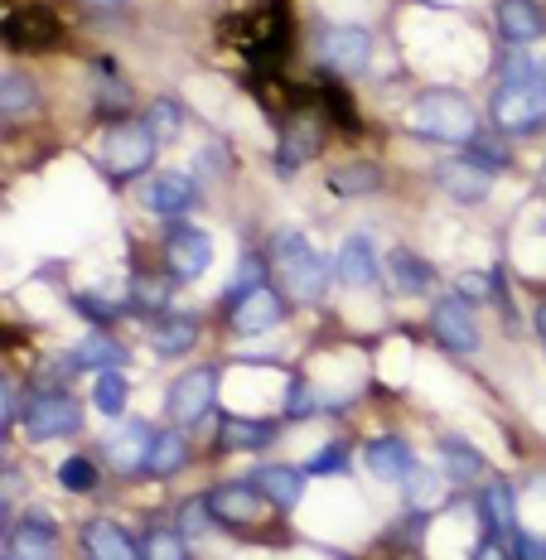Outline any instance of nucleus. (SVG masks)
Listing matches in <instances>:
<instances>
[{
	"label": "nucleus",
	"instance_id": "f257e3e1",
	"mask_svg": "<svg viewBox=\"0 0 546 560\" xmlns=\"http://www.w3.org/2000/svg\"><path fill=\"white\" fill-rule=\"evenodd\" d=\"M276 266H281V280L295 300H320L324 285H329V266L320 261V252L300 232H281L276 237Z\"/></svg>",
	"mask_w": 546,
	"mask_h": 560
},
{
	"label": "nucleus",
	"instance_id": "f03ea898",
	"mask_svg": "<svg viewBox=\"0 0 546 560\" xmlns=\"http://www.w3.org/2000/svg\"><path fill=\"white\" fill-rule=\"evenodd\" d=\"M416 126H421V136L460 140V145H469V140L479 136V116H474V107L460 92H426V97L416 102Z\"/></svg>",
	"mask_w": 546,
	"mask_h": 560
},
{
	"label": "nucleus",
	"instance_id": "7ed1b4c3",
	"mask_svg": "<svg viewBox=\"0 0 546 560\" xmlns=\"http://www.w3.org/2000/svg\"><path fill=\"white\" fill-rule=\"evenodd\" d=\"M493 126L508 136H522V131H537L546 121V88L542 78H532V83H498L493 92Z\"/></svg>",
	"mask_w": 546,
	"mask_h": 560
},
{
	"label": "nucleus",
	"instance_id": "20e7f679",
	"mask_svg": "<svg viewBox=\"0 0 546 560\" xmlns=\"http://www.w3.org/2000/svg\"><path fill=\"white\" fill-rule=\"evenodd\" d=\"M102 160L112 174H141L155 160V131L146 121H121L102 140Z\"/></svg>",
	"mask_w": 546,
	"mask_h": 560
},
{
	"label": "nucleus",
	"instance_id": "39448f33",
	"mask_svg": "<svg viewBox=\"0 0 546 560\" xmlns=\"http://www.w3.org/2000/svg\"><path fill=\"white\" fill-rule=\"evenodd\" d=\"M213 396H218V372L213 368H189L165 396V411L174 425H194L213 411Z\"/></svg>",
	"mask_w": 546,
	"mask_h": 560
},
{
	"label": "nucleus",
	"instance_id": "423d86ee",
	"mask_svg": "<svg viewBox=\"0 0 546 560\" xmlns=\"http://www.w3.org/2000/svg\"><path fill=\"white\" fill-rule=\"evenodd\" d=\"M368 58H373V34H368V30H358V25H334V30H324V39H320V63L329 68V73L353 78V73H363V68H368Z\"/></svg>",
	"mask_w": 546,
	"mask_h": 560
},
{
	"label": "nucleus",
	"instance_id": "0eeeda50",
	"mask_svg": "<svg viewBox=\"0 0 546 560\" xmlns=\"http://www.w3.org/2000/svg\"><path fill=\"white\" fill-rule=\"evenodd\" d=\"M78 420H83V411H78V401L68 392H39V396H30V406H25V425L34 440L73 435Z\"/></svg>",
	"mask_w": 546,
	"mask_h": 560
},
{
	"label": "nucleus",
	"instance_id": "6e6552de",
	"mask_svg": "<svg viewBox=\"0 0 546 560\" xmlns=\"http://www.w3.org/2000/svg\"><path fill=\"white\" fill-rule=\"evenodd\" d=\"M58 39V20L49 5H20L5 15V44L20 54H39Z\"/></svg>",
	"mask_w": 546,
	"mask_h": 560
},
{
	"label": "nucleus",
	"instance_id": "1a4fd4ad",
	"mask_svg": "<svg viewBox=\"0 0 546 560\" xmlns=\"http://www.w3.org/2000/svg\"><path fill=\"white\" fill-rule=\"evenodd\" d=\"M320 145H324V131H320L315 116H295V121L281 131V145H276V174L290 179L300 165H310V160L320 155Z\"/></svg>",
	"mask_w": 546,
	"mask_h": 560
},
{
	"label": "nucleus",
	"instance_id": "9d476101",
	"mask_svg": "<svg viewBox=\"0 0 546 560\" xmlns=\"http://www.w3.org/2000/svg\"><path fill=\"white\" fill-rule=\"evenodd\" d=\"M208 261H213V242H208V232H199V228H174L170 232L165 266L179 280H199L208 271Z\"/></svg>",
	"mask_w": 546,
	"mask_h": 560
},
{
	"label": "nucleus",
	"instance_id": "9b49d317",
	"mask_svg": "<svg viewBox=\"0 0 546 560\" xmlns=\"http://www.w3.org/2000/svg\"><path fill=\"white\" fill-rule=\"evenodd\" d=\"M431 334L440 348H450V353H474L479 348V324H474V314L464 310V300H440L435 314H431Z\"/></svg>",
	"mask_w": 546,
	"mask_h": 560
},
{
	"label": "nucleus",
	"instance_id": "f8f14e48",
	"mask_svg": "<svg viewBox=\"0 0 546 560\" xmlns=\"http://www.w3.org/2000/svg\"><path fill=\"white\" fill-rule=\"evenodd\" d=\"M276 324H281V295H276L271 285L247 290V295L232 305V329H237L242 338L266 334V329H276Z\"/></svg>",
	"mask_w": 546,
	"mask_h": 560
},
{
	"label": "nucleus",
	"instance_id": "ddd939ff",
	"mask_svg": "<svg viewBox=\"0 0 546 560\" xmlns=\"http://www.w3.org/2000/svg\"><path fill=\"white\" fill-rule=\"evenodd\" d=\"M141 203L160 218H179L199 203V189H194V179H184V174H155L141 189Z\"/></svg>",
	"mask_w": 546,
	"mask_h": 560
},
{
	"label": "nucleus",
	"instance_id": "4468645a",
	"mask_svg": "<svg viewBox=\"0 0 546 560\" xmlns=\"http://www.w3.org/2000/svg\"><path fill=\"white\" fill-rule=\"evenodd\" d=\"M498 34H503L508 44H532L546 34V15L537 0H498Z\"/></svg>",
	"mask_w": 546,
	"mask_h": 560
},
{
	"label": "nucleus",
	"instance_id": "2eb2a0df",
	"mask_svg": "<svg viewBox=\"0 0 546 560\" xmlns=\"http://www.w3.org/2000/svg\"><path fill=\"white\" fill-rule=\"evenodd\" d=\"M252 488H257L266 503L290 512L305 498V469H295V464H266V469H257V478H252Z\"/></svg>",
	"mask_w": 546,
	"mask_h": 560
},
{
	"label": "nucleus",
	"instance_id": "dca6fc26",
	"mask_svg": "<svg viewBox=\"0 0 546 560\" xmlns=\"http://www.w3.org/2000/svg\"><path fill=\"white\" fill-rule=\"evenodd\" d=\"M368 469H373L382 483H406V478L416 474V454H411V445H406V440L382 435V440H373V445H368Z\"/></svg>",
	"mask_w": 546,
	"mask_h": 560
},
{
	"label": "nucleus",
	"instance_id": "f3484780",
	"mask_svg": "<svg viewBox=\"0 0 546 560\" xmlns=\"http://www.w3.org/2000/svg\"><path fill=\"white\" fill-rule=\"evenodd\" d=\"M334 276L353 290H373L377 285V256L368 237H348L339 247V261H334Z\"/></svg>",
	"mask_w": 546,
	"mask_h": 560
},
{
	"label": "nucleus",
	"instance_id": "a211bd4d",
	"mask_svg": "<svg viewBox=\"0 0 546 560\" xmlns=\"http://www.w3.org/2000/svg\"><path fill=\"white\" fill-rule=\"evenodd\" d=\"M208 508H213L218 522H232V527H247V522L262 517V493L257 488H242V483H223L208 493Z\"/></svg>",
	"mask_w": 546,
	"mask_h": 560
},
{
	"label": "nucleus",
	"instance_id": "6ab92c4d",
	"mask_svg": "<svg viewBox=\"0 0 546 560\" xmlns=\"http://www.w3.org/2000/svg\"><path fill=\"white\" fill-rule=\"evenodd\" d=\"M489 179L493 174H484L479 165H469V160H445L435 174V184L455 198V203H479V198L489 194Z\"/></svg>",
	"mask_w": 546,
	"mask_h": 560
},
{
	"label": "nucleus",
	"instance_id": "aec40b11",
	"mask_svg": "<svg viewBox=\"0 0 546 560\" xmlns=\"http://www.w3.org/2000/svg\"><path fill=\"white\" fill-rule=\"evenodd\" d=\"M5 560H54V522L49 517H25L10 536V551Z\"/></svg>",
	"mask_w": 546,
	"mask_h": 560
},
{
	"label": "nucleus",
	"instance_id": "412c9836",
	"mask_svg": "<svg viewBox=\"0 0 546 560\" xmlns=\"http://www.w3.org/2000/svg\"><path fill=\"white\" fill-rule=\"evenodd\" d=\"M83 551H88V560H146L116 522H92L83 532Z\"/></svg>",
	"mask_w": 546,
	"mask_h": 560
},
{
	"label": "nucleus",
	"instance_id": "4be33fe9",
	"mask_svg": "<svg viewBox=\"0 0 546 560\" xmlns=\"http://www.w3.org/2000/svg\"><path fill=\"white\" fill-rule=\"evenodd\" d=\"M387 276H392V290H397V295H426L431 280H435L431 261L416 256V252H406V247H397L387 256Z\"/></svg>",
	"mask_w": 546,
	"mask_h": 560
},
{
	"label": "nucleus",
	"instance_id": "5701e85b",
	"mask_svg": "<svg viewBox=\"0 0 546 560\" xmlns=\"http://www.w3.org/2000/svg\"><path fill=\"white\" fill-rule=\"evenodd\" d=\"M194 338H199L194 314H165V319L150 329V348H155L160 358H174V353H189Z\"/></svg>",
	"mask_w": 546,
	"mask_h": 560
},
{
	"label": "nucleus",
	"instance_id": "b1692460",
	"mask_svg": "<svg viewBox=\"0 0 546 560\" xmlns=\"http://www.w3.org/2000/svg\"><path fill=\"white\" fill-rule=\"evenodd\" d=\"M150 430L141 425V420H131L126 430H116V435L107 440V454L116 469H146V454H150Z\"/></svg>",
	"mask_w": 546,
	"mask_h": 560
},
{
	"label": "nucleus",
	"instance_id": "393cba45",
	"mask_svg": "<svg viewBox=\"0 0 546 560\" xmlns=\"http://www.w3.org/2000/svg\"><path fill=\"white\" fill-rule=\"evenodd\" d=\"M276 440V420H223V450H266Z\"/></svg>",
	"mask_w": 546,
	"mask_h": 560
},
{
	"label": "nucleus",
	"instance_id": "a878e982",
	"mask_svg": "<svg viewBox=\"0 0 546 560\" xmlns=\"http://www.w3.org/2000/svg\"><path fill=\"white\" fill-rule=\"evenodd\" d=\"M382 184V174L377 165H368V160H348V165H339L329 174V189L339 194V198H358V194H373Z\"/></svg>",
	"mask_w": 546,
	"mask_h": 560
},
{
	"label": "nucleus",
	"instance_id": "bb28decb",
	"mask_svg": "<svg viewBox=\"0 0 546 560\" xmlns=\"http://www.w3.org/2000/svg\"><path fill=\"white\" fill-rule=\"evenodd\" d=\"M184 435H174V430H160L155 440H150V454H146V474L165 478V474H179L184 469Z\"/></svg>",
	"mask_w": 546,
	"mask_h": 560
},
{
	"label": "nucleus",
	"instance_id": "cd10ccee",
	"mask_svg": "<svg viewBox=\"0 0 546 560\" xmlns=\"http://www.w3.org/2000/svg\"><path fill=\"white\" fill-rule=\"evenodd\" d=\"M440 459H445V474L460 478V483H469V478L484 474V454L474 450V445H464L460 435H445V440H440Z\"/></svg>",
	"mask_w": 546,
	"mask_h": 560
},
{
	"label": "nucleus",
	"instance_id": "c85d7f7f",
	"mask_svg": "<svg viewBox=\"0 0 546 560\" xmlns=\"http://www.w3.org/2000/svg\"><path fill=\"white\" fill-rule=\"evenodd\" d=\"M73 358H78L83 368H102V372H112L126 353H121V343H116V338H107V334H88L83 343L73 348Z\"/></svg>",
	"mask_w": 546,
	"mask_h": 560
},
{
	"label": "nucleus",
	"instance_id": "c756f323",
	"mask_svg": "<svg viewBox=\"0 0 546 560\" xmlns=\"http://www.w3.org/2000/svg\"><path fill=\"white\" fill-rule=\"evenodd\" d=\"M464 160L469 165H479L484 174H498V170H508V150H503V140H493V136H474L469 145H464Z\"/></svg>",
	"mask_w": 546,
	"mask_h": 560
},
{
	"label": "nucleus",
	"instance_id": "7c9ffc66",
	"mask_svg": "<svg viewBox=\"0 0 546 560\" xmlns=\"http://www.w3.org/2000/svg\"><path fill=\"white\" fill-rule=\"evenodd\" d=\"M92 406H97L102 416H121L126 411V377L116 368L97 377V387H92Z\"/></svg>",
	"mask_w": 546,
	"mask_h": 560
},
{
	"label": "nucleus",
	"instance_id": "2f4dec72",
	"mask_svg": "<svg viewBox=\"0 0 546 560\" xmlns=\"http://www.w3.org/2000/svg\"><path fill=\"white\" fill-rule=\"evenodd\" d=\"M58 483H63L68 493H92V488H97V464H92L88 454H73V459L58 464Z\"/></svg>",
	"mask_w": 546,
	"mask_h": 560
},
{
	"label": "nucleus",
	"instance_id": "473e14b6",
	"mask_svg": "<svg viewBox=\"0 0 546 560\" xmlns=\"http://www.w3.org/2000/svg\"><path fill=\"white\" fill-rule=\"evenodd\" d=\"M179 121H184L179 102H170V97H155V102H150L146 126L155 131V140H174V136H179Z\"/></svg>",
	"mask_w": 546,
	"mask_h": 560
},
{
	"label": "nucleus",
	"instance_id": "72a5a7b5",
	"mask_svg": "<svg viewBox=\"0 0 546 560\" xmlns=\"http://www.w3.org/2000/svg\"><path fill=\"white\" fill-rule=\"evenodd\" d=\"M5 92H0V107H5V121L10 116H25L34 107V83L25 73H5V83H0Z\"/></svg>",
	"mask_w": 546,
	"mask_h": 560
},
{
	"label": "nucleus",
	"instance_id": "f704fd0d",
	"mask_svg": "<svg viewBox=\"0 0 546 560\" xmlns=\"http://www.w3.org/2000/svg\"><path fill=\"white\" fill-rule=\"evenodd\" d=\"M141 556H146V560H189L179 532H150L146 546H141Z\"/></svg>",
	"mask_w": 546,
	"mask_h": 560
},
{
	"label": "nucleus",
	"instance_id": "c9c22d12",
	"mask_svg": "<svg viewBox=\"0 0 546 560\" xmlns=\"http://www.w3.org/2000/svg\"><path fill=\"white\" fill-rule=\"evenodd\" d=\"M484 508H489V527L493 532H513V493H508L503 483H493L489 493H484Z\"/></svg>",
	"mask_w": 546,
	"mask_h": 560
},
{
	"label": "nucleus",
	"instance_id": "e433bc0d",
	"mask_svg": "<svg viewBox=\"0 0 546 560\" xmlns=\"http://www.w3.org/2000/svg\"><path fill=\"white\" fill-rule=\"evenodd\" d=\"M402 488H406V498H411L416 508H431L435 498H440V478H435V474H426V469H416Z\"/></svg>",
	"mask_w": 546,
	"mask_h": 560
},
{
	"label": "nucleus",
	"instance_id": "4c0bfd02",
	"mask_svg": "<svg viewBox=\"0 0 546 560\" xmlns=\"http://www.w3.org/2000/svg\"><path fill=\"white\" fill-rule=\"evenodd\" d=\"M348 469V450L344 445H324L310 454V464H305V474H344Z\"/></svg>",
	"mask_w": 546,
	"mask_h": 560
},
{
	"label": "nucleus",
	"instance_id": "58836bf2",
	"mask_svg": "<svg viewBox=\"0 0 546 560\" xmlns=\"http://www.w3.org/2000/svg\"><path fill=\"white\" fill-rule=\"evenodd\" d=\"M320 97L329 102V112H334V121L344 126V131H358V116H353V107H348V97L334 83H320Z\"/></svg>",
	"mask_w": 546,
	"mask_h": 560
},
{
	"label": "nucleus",
	"instance_id": "ea45409f",
	"mask_svg": "<svg viewBox=\"0 0 546 560\" xmlns=\"http://www.w3.org/2000/svg\"><path fill=\"white\" fill-rule=\"evenodd\" d=\"M208 522H213V508L204 503V498H194L189 508H184V517H179V527L189 532V536H199V532H208Z\"/></svg>",
	"mask_w": 546,
	"mask_h": 560
},
{
	"label": "nucleus",
	"instance_id": "a19ab883",
	"mask_svg": "<svg viewBox=\"0 0 546 560\" xmlns=\"http://www.w3.org/2000/svg\"><path fill=\"white\" fill-rule=\"evenodd\" d=\"M126 102H131V88H126V83H116V78H102L97 107H102V112H116V107H126Z\"/></svg>",
	"mask_w": 546,
	"mask_h": 560
},
{
	"label": "nucleus",
	"instance_id": "79ce46f5",
	"mask_svg": "<svg viewBox=\"0 0 546 560\" xmlns=\"http://www.w3.org/2000/svg\"><path fill=\"white\" fill-rule=\"evenodd\" d=\"M257 285H262V261L257 256H247V261L237 266V290H232V300H242L247 290H257Z\"/></svg>",
	"mask_w": 546,
	"mask_h": 560
},
{
	"label": "nucleus",
	"instance_id": "37998d69",
	"mask_svg": "<svg viewBox=\"0 0 546 560\" xmlns=\"http://www.w3.org/2000/svg\"><path fill=\"white\" fill-rule=\"evenodd\" d=\"M310 411H320V396H310V387H290V401H286V416H310Z\"/></svg>",
	"mask_w": 546,
	"mask_h": 560
},
{
	"label": "nucleus",
	"instance_id": "c03bdc74",
	"mask_svg": "<svg viewBox=\"0 0 546 560\" xmlns=\"http://www.w3.org/2000/svg\"><path fill=\"white\" fill-rule=\"evenodd\" d=\"M73 305H78V314H88V319H112L116 314V305H107V300H97V295H78Z\"/></svg>",
	"mask_w": 546,
	"mask_h": 560
},
{
	"label": "nucleus",
	"instance_id": "a18cd8bd",
	"mask_svg": "<svg viewBox=\"0 0 546 560\" xmlns=\"http://www.w3.org/2000/svg\"><path fill=\"white\" fill-rule=\"evenodd\" d=\"M136 300H141V305H160V300H165V290L155 285V280H136Z\"/></svg>",
	"mask_w": 546,
	"mask_h": 560
},
{
	"label": "nucleus",
	"instance_id": "49530a36",
	"mask_svg": "<svg viewBox=\"0 0 546 560\" xmlns=\"http://www.w3.org/2000/svg\"><path fill=\"white\" fill-rule=\"evenodd\" d=\"M460 295L484 300V295H489V276H464V280H460Z\"/></svg>",
	"mask_w": 546,
	"mask_h": 560
},
{
	"label": "nucleus",
	"instance_id": "de8ad7c7",
	"mask_svg": "<svg viewBox=\"0 0 546 560\" xmlns=\"http://www.w3.org/2000/svg\"><path fill=\"white\" fill-rule=\"evenodd\" d=\"M518 546H522V560H546V546L542 541H532V536H518Z\"/></svg>",
	"mask_w": 546,
	"mask_h": 560
},
{
	"label": "nucleus",
	"instance_id": "09e8293b",
	"mask_svg": "<svg viewBox=\"0 0 546 560\" xmlns=\"http://www.w3.org/2000/svg\"><path fill=\"white\" fill-rule=\"evenodd\" d=\"M474 560H508V551H503V546H493V541H484V546H479V556H474Z\"/></svg>",
	"mask_w": 546,
	"mask_h": 560
},
{
	"label": "nucleus",
	"instance_id": "8fccbe9b",
	"mask_svg": "<svg viewBox=\"0 0 546 560\" xmlns=\"http://www.w3.org/2000/svg\"><path fill=\"white\" fill-rule=\"evenodd\" d=\"M92 5H102V10H116V5H126V0H92Z\"/></svg>",
	"mask_w": 546,
	"mask_h": 560
},
{
	"label": "nucleus",
	"instance_id": "3c124183",
	"mask_svg": "<svg viewBox=\"0 0 546 560\" xmlns=\"http://www.w3.org/2000/svg\"><path fill=\"white\" fill-rule=\"evenodd\" d=\"M537 324H542V338H546V305H542V314H537Z\"/></svg>",
	"mask_w": 546,
	"mask_h": 560
},
{
	"label": "nucleus",
	"instance_id": "603ef678",
	"mask_svg": "<svg viewBox=\"0 0 546 560\" xmlns=\"http://www.w3.org/2000/svg\"><path fill=\"white\" fill-rule=\"evenodd\" d=\"M537 78H542V88H546V63H542V68H537Z\"/></svg>",
	"mask_w": 546,
	"mask_h": 560
}]
</instances>
